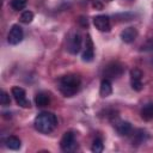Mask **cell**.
<instances>
[{
  "instance_id": "obj_3",
  "label": "cell",
  "mask_w": 153,
  "mask_h": 153,
  "mask_svg": "<svg viewBox=\"0 0 153 153\" xmlns=\"http://www.w3.org/2000/svg\"><path fill=\"white\" fill-rule=\"evenodd\" d=\"M60 146L61 149L63 152H73L76 149L78 143H76V139L73 131H66L60 141Z\"/></svg>"
},
{
  "instance_id": "obj_12",
  "label": "cell",
  "mask_w": 153,
  "mask_h": 153,
  "mask_svg": "<svg viewBox=\"0 0 153 153\" xmlns=\"http://www.w3.org/2000/svg\"><path fill=\"white\" fill-rule=\"evenodd\" d=\"M112 93V85H111V81L110 79H103L102 82H100V87H99V94L105 98V97H109L110 94Z\"/></svg>"
},
{
  "instance_id": "obj_17",
  "label": "cell",
  "mask_w": 153,
  "mask_h": 153,
  "mask_svg": "<svg viewBox=\"0 0 153 153\" xmlns=\"http://www.w3.org/2000/svg\"><path fill=\"white\" fill-rule=\"evenodd\" d=\"M27 0H11V7L14 11H22L26 7Z\"/></svg>"
},
{
  "instance_id": "obj_25",
  "label": "cell",
  "mask_w": 153,
  "mask_h": 153,
  "mask_svg": "<svg viewBox=\"0 0 153 153\" xmlns=\"http://www.w3.org/2000/svg\"><path fill=\"white\" fill-rule=\"evenodd\" d=\"M108 1H110V0H108Z\"/></svg>"
},
{
  "instance_id": "obj_1",
  "label": "cell",
  "mask_w": 153,
  "mask_h": 153,
  "mask_svg": "<svg viewBox=\"0 0 153 153\" xmlns=\"http://www.w3.org/2000/svg\"><path fill=\"white\" fill-rule=\"evenodd\" d=\"M35 128L36 130H38L42 134H49L51 133L56 126H57V118L53 112L49 111H43L39 112L36 117H35Z\"/></svg>"
},
{
  "instance_id": "obj_22",
  "label": "cell",
  "mask_w": 153,
  "mask_h": 153,
  "mask_svg": "<svg viewBox=\"0 0 153 153\" xmlns=\"http://www.w3.org/2000/svg\"><path fill=\"white\" fill-rule=\"evenodd\" d=\"M141 50H145V51H148V50H153V38L148 39L145 44H142L141 47Z\"/></svg>"
},
{
  "instance_id": "obj_11",
  "label": "cell",
  "mask_w": 153,
  "mask_h": 153,
  "mask_svg": "<svg viewBox=\"0 0 153 153\" xmlns=\"http://www.w3.org/2000/svg\"><path fill=\"white\" fill-rule=\"evenodd\" d=\"M137 37V30L135 27H126L122 32H121V39L124 43H131L136 39Z\"/></svg>"
},
{
  "instance_id": "obj_2",
  "label": "cell",
  "mask_w": 153,
  "mask_h": 153,
  "mask_svg": "<svg viewBox=\"0 0 153 153\" xmlns=\"http://www.w3.org/2000/svg\"><path fill=\"white\" fill-rule=\"evenodd\" d=\"M80 78L75 74H67L60 79L59 90L65 97H73L80 88Z\"/></svg>"
},
{
  "instance_id": "obj_10",
  "label": "cell",
  "mask_w": 153,
  "mask_h": 153,
  "mask_svg": "<svg viewBox=\"0 0 153 153\" xmlns=\"http://www.w3.org/2000/svg\"><path fill=\"white\" fill-rule=\"evenodd\" d=\"M142 72L139 68H133L130 71V85L134 91H141L142 90Z\"/></svg>"
},
{
  "instance_id": "obj_24",
  "label": "cell",
  "mask_w": 153,
  "mask_h": 153,
  "mask_svg": "<svg viewBox=\"0 0 153 153\" xmlns=\"http://www.w3.org/2000/svg\"><path fill=\"white\" fill-rule=\"evenodd\" d=\"M93 7H96V8H98V10H102V4H99L98 1H93Z\"/></svg>"
},
{
  "instance_id": "obj_9",
  "label": "cell",
  "mask_w": 153,
  "mask_h": 153,
  "mask_svg": "<svg viewBox=\"0 0 153 153\" xmlns=\"http://www.w3.org/2000/svg\"><path fill=\"white\" fill-rule=\"evenodd\" d=\"M94 57V47H93V42L91 39V36L87 35L86 36V41H85V50L81 55V60L84 62H91Z\"/></svg>"
},
{
  "instance_id": "obj_6",
  "label": "cell",
  "mask_w": 153,
  "mask_h": 153,
  "mask_svg": "<svg viewBox=\"0 0 153 153\" xmlns=\"http://www.w3.org/2000/svg\"><path fill=\"white\" fill-rule=\"evenodd\" d=\"M23 38H24V32L22 26H19L18 24H14L7 35V42L12 45H16V44H19L23 41Z\"/></svg>"
},
{
  "instance_id": "obj_7",
  "label": "cell",
  "mask_w": 153,
  "mask_h": 153,
  "mask_svg": "<svg viewBox=\"0 0 153 153\" xmlns=\"http://www.w3.org/2000/svg\"><path fill=\"white\" fill-rule=\"evenodd\" d=\"M93 24L96 26V29H98L99 31H103V32H108L110 31V18L105 14H99V16H96L93 18Z\"/></svg>"
},
{
  "instance_id": "obj_19",
  "label": "cell",
  "mask_w": 153,
  "mask_h": 153,
  "mask_svg": "<svg viewBox=\"0 0 153 153\" xmlns=\"http://www.w3.org/2000/svg\"><path fill=\"white\" fill-rule=\"evenodd\" d=\"M103 148H104V145H103V141L100 139H96L92 143V147H91L92 152H94V153H100L103 151Z\"/></svg>"
},
{
  "instance_id": "obj_13",
  "label": "cell",
  "mask_w": 153,
  "mask_h": 153,
  "mask_svg": "<svg viewBox=\"0 0 153 153\" xmlns=\"http://www.w3.org/2000/svg\"><path fill=\"white\" fill-rule=\"evenodd\" d=\"M116 127V130L120 135L122 136H126V135H129V133L131 131V124L127 121H120L115 124Z\"/></svg>"
},
{
  "instance_id": "obj_4",
  "label": "cell",
  "mask_w": 153,
  "mask_h": 153,
  "mask_svg": "<svg viewBox=\"0 0 153 153\" xmlns=\"http://www.w3.org/2000/svg\"><path fill=\"white\" fill-rule=\"evenodd\" d=\"M123 66L120 62H110L104 68V76L106 79H117L123 74Z\"/></svg>"
},
{
  "instance_id": "obj_5",
  "label": "cell",
  "mask_w": 153,
  "mask_h": 153,
  "mask_svg": "<svg viewBox=\"0 0 153 153\" xmlns=\"http://www.w3.org/2000/svg\"><path fill=\"white\" fill-rule=\"evenodd\" d=\"M12 96H13V98L16 99V102H17V104L19 106L25 108V109H27V108L31 106V103L26 98V93H25V90L24 88H22L19 86L12 87Z\"/></svg>"
},
{
  "instance_id": "obj_18",
  "label": "cell",
  "mask_w": 153,
  "mask_h": 153,
  "mask_svg": "<svg viewBox=\"0 0 153 153\" xmlns=\"http://www.w3.org/2000/svg\"><path fill=\"white\" fill-rule=\"evenodd\" d=\"M33 19V13L31 11H24L20 16V22L24 23V24H29L31 23Z\"/></svg>"
},
{
  "instance_id": "obj_14",
  "label": "cell",
  "mask_w": 153,
  "mask_h": 153,
  "mask_svg": "<svg viewBox=\"0 0 153 153\" xmlns=\"http://www.w3.org/2000/svg\"><path fill=\"white\" fill-rule=\"evenodd\" d=\"M35 103L39 108H43V106L49 105V103H50V96H49V93H45V92L37 93L36 97H35Z\"/></svg>"
},
{
  "instance_id": "obj_21",
  "label": "cell",
  "mask_w": 153,
  "mask_h": 153,
  "mask_svg": "<svg viewBox=\"0 0 153 153\" xmlns=\"http://www.w3.org/2000/svg\"><path fill=\"white\" fill-rule=\"evenodd\" d=\"M145 136H146V133L143 130H137V134L135 135V142H137V145L145 141Z\"/></svg>"
},
{
  "instance_id": "obj_15",
  "label": "cell",
  "mask_w": 153,
  "mask_h": 153,
  "mask_svg": "<svg viewBox=\"0 0 153 153\" xmlns=\"http://www.w3.org/2000/svg\"><path fill=\"white\" fill-rule=\"evenodd\" d=\"M5 145H6L7 148H10V149H12V151H17V149L20 148L22 142H20V140H19L17 136L11 135V136H7V137L5 139Z\"/></svg>"
},
{
  "instance_id": "obj_23",
  "label": "cell",
  "mask_w": 153,
  "mask_h": 153,
  "mask_svg": "<svg viewBox=\"0 0 153 153\" xmlns=\"http://www.w3.org/2000/svg\"><path fill=\"white\" fill-rule=\"evenodd\" d=\"M79 22L81 23V25H82V26H87V25H88V24H87V19H85L84 17H81V18L79 19Z\"/></svg>"
},
{
  "instance_id": "obj_8",
  "label": "cell",
  "mask_w": 153,
  "mask_h": 153,
  "mask_svg": "<svg viewBox=\"0 0 153 153\" xmlns=\"http://www.w3.org/2000/svg\"><path fill=\"white\" fill-rule=\"evenodd\" d=\"M67 49L71 54H78L81 49V36L76 32L72 33L68 38V45Z\"/></svg>"
},
{
  "instance_id": "obj_16",
  "label": "cell",
  "mask_w": 153,
  "mask_h": 153,
  "mask_svg": "<svg viewBox=\"0 0 153 153\" xmlns=\"http://www.w3.org/2000/svg\"><path fill=\"white\" fill-rule=\"evenodd\" d=\"M141 117L145 121L153 120V103H148V104H146L142 108V110H141Z\"/></svg>"
},
{
  "instance_id": "obj_20",
  "label": "cell",
  "mask_w": 153,
  "mask_h": 153,
  "mask_svg": "<svg viewBox=\"0 0 153 153\" xmlns=\"http://www.w3.org/2000/svg\"><path fill=\"white\" fill-rule=\"evenodd\" d=\"M0 103H1V105H2V106H7V105H10V104H11V99H10V96H8V93H7V92H5V91H2V92H1Z\"/></svg>"
}]
</instances>
